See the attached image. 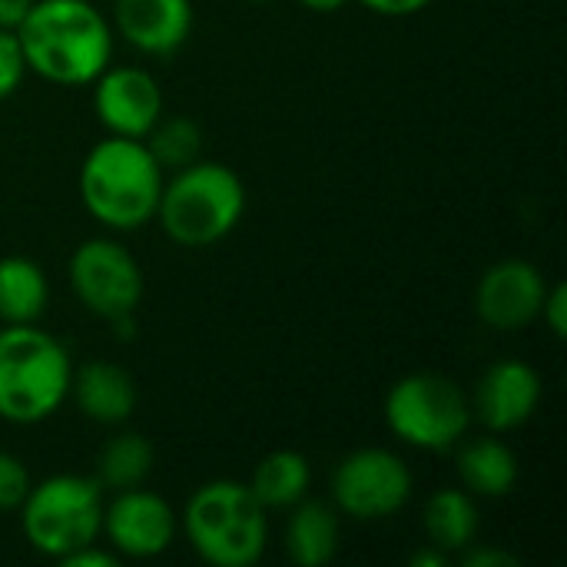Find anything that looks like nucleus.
Returning a JSON list of instances; mask_svg holds the SVG:
<instances>
[{"label": "nucleus", "instance_id": "obj_1", "mask_svg": "<svg viewBox=\"0 0 567 567\" xmlns=\"http://www.w3.org/2000/svg\"><path fill=\"white\" fill-rule=\"evenodd\" d=\"M17 40L27 73L56 86H90L113 63L116 30L90 0H33Z\"/></svg>", "mask_w": 567, "mask_h": 567}, {"label": "nucleus", "instance_id": "obj_2", "mask_svg": "<svg viewBox=\"0 0 567 567\" xmlns=\"http://www.w3.org/2000/svg\"><path fill=\"white\" fill-rule=\"evenodd\" d=\"M166 169L143 140L106 133L80 163L76 189L83 209L110 233H136L156 219Z\"/></svg>", "mask_w": 567, "mask_h": 567}, {"label": "nucleus", "instance_id": "obj_3", "mask_svg": "<svg viewBox=\"0 0 567 567\" xmlns=\"http://www.w3.org/2000/svg\"><path fill=\"white\" fill-rule=\"evenodd\" d=\"M179 532L206 565L252 567L269 548V512L246 482L213 478L189 495Z\"/></svg>", "mask_w": 567, "mask_h": 567}, {"label": "nucleus", "instance_id": "obj_4", "mask_svg": "<svg viewBox=\"0 0 567 567\" xmlns=\"http://www.w3.org/2000/svg\"><path fill=\"white\" fill-rule=\"evenodd\" d=\"M73 362L66 346L27 326L0 329V419L10 425H40L70 399Z\"/></svg>", "mask_w": 567, "mask_h": 567}, {"label": "nucleus", "instance_id": "obj_5", "mask_svg": "<svg viewBox=\"0 0 567 567\" xmlns=\"http://www.w3.org/2000/svg\"><path fill=\"white\" fill-rule=\"evenodd\" d=\"M246 213V186L236 169L196 159L166 173L156 223L183 249H206L223 243Z\"/></svg>", "mask_w": 567, "mask_h": 567}, {"label": "nucleus", "instance_id": "obj_6", "mask_svg": "<svg viewBox=\"0 0 567 567\" xmlns=\"http://www.w3.org/2000/svg\"><path fill=\"white\" fill-rule=\"evenodd\" d=\"M20 512L23 542L50 558L63 561L70 551L96 545L103 525V488L90 475H50L30 485Z\"/></svg>", "mask_w": 567, "mask_h": 567}, {"label": "nucleus", "instance_id": "obj_7", "mask_svg": "<svg viewBox=\"0 0 567 567\" xmlns=\"http://www.w3.org/2000/svg\"><path fill=\"white\" fill-rule=\"evenodd\" d=\"M389 432L415 452H452L472 425V399L442 372H409L385 395Z\"/></svg>", "mask_w": 567, "mask_h": 567}, {"label": "nucleus", "instance_id": "obj_8", "mask_svg": "<svg viewBox=\"0 0 567 567\" xmlns=\"http://www.w3.org/2000/svg\"><path fill=\"white\" fill-rule=\"evenodd\" d=\"M415 478L402 455L365 445L349 452L332 472V508L352 522L372 525L395 518L412 498Z\"/></svg>", "mask_w": 567, "mask_h": 567}, {"label": "nucleus", "instance_id": "obj_9", "mask_svg": "<svg viewBox=\"0 0 567 567\" xmlns=\"http://www.w3.org/2000/svg\"><path fill=\"white\" fill-rule=\"evenodd\" d=\"M70 289L76 302L96 319L116 322L136 316L146 279L136 256L113 236L83 239L70 256Z\"/></svg>", "mask_w": 567, "mask_h": 567}, {"label": "nucleus", "instance_id": "obj_10", "mask_svg": "<svg viewBox=\"0 0 567 567\" xmlns=\"http://www.w3.org/2000/svg\"><path fill=\"white\" fill-rule=\"evenodd\" d=\"M179 535V512L156 492L136 485L113 492L110 502H103V525L100 538L116 558L130 561H153L173 548Z\"/></svg>", "mask_w": 567, "mask_h": 567}, {"label": "nucleus", "instance_id": "obj_11", "mask_svg": "<svg viewBox=\"0 0 567 567\" xmlns=\"http://www.w3.org/2000/svg\"><path fill=\"white\" fill-rule=\"evenodd\" d=\"M93 113L113 136L146 140L163 116V90L156 76L133 63H110L93 83Z\"/></svg>", "mask_w": 567, "mask_h": 567}, {"label": "nucleus", "instance_id": "obj_12", "mask_svg": "<svg viewBox=\"0 0 567 567\" xmlns=\"http://www.w3.org/2000/svg\"><path fill=\"white\" fill-rule=\"evenodd\" d=\"M548 292L545 272L528 259H502L488 266L475 286V316L495 332H522L538 322Z\"/></svg>", "mask_w": 567, "mask_h": 567}, {"label": "nucleus", "instance_id": "obj_13", "mask_svg": "<svg viewBox=\"0 0 567 567\" xmlns=\"http://www.w3.org/2000/svg\"><path fill=\"white\" fill-rule=\"evenodd\" d=\"M545 385L535 365L522 359H502L488 365L472 395V419H478L488 432L505 435L522 429L542 405Z\"/></svg>", "mask_w": 567, "mask_h": 567}, {"label": "nucleus", "instance_id": "obj_14", "mask_svg": "<svg viewBox=\"0 0 567 567\" xmlns=\"http://www.w3.org/2000/svg\"><path fill=\"white\" fill-rule=\"evenodd\" d=\"M113 30L146 56H173L193 33L189 0H116Z\"/></svg>", "mask_w": 567, "mask_h": 567}, {"label": "nucleus", "instance_id": "obj_15", "mask_svg": "<svg viewBox=\"0 0 567 567\" xmlns=\"http://www.w3.org/2000/svg\"><path fill=\"white\" fill-rule=\"evenodd\" d=\"M70 399L76 402L80 415L96 422V425H123L140 402L133 375L106 359L83 362L73 369L70 379Z\"/></svg>", "mask_w": 567, "mask_h": 567}, {"label": "nucleus", "instance_id": "obj_16", "mask_svg": "<svg viewBox=\"0 0 567 567\" xmlns=\"http://www.w3.org/2000/svg\"><path fill=\"white\" fill-rule=\"evenodd\" d=\"M455 472L462 488L475 498H508L518 485V455L495 432L478 439H462L455 445Z\"/></svg>", "mask_w": 567, "mask_h": 567}, {"label": "nucleus", "instance_id": "obj_17", "mask_svg": "<svg viewBox=\"0 0 567 567\" xmlns=\"http://www.w3.org/2000/svg\"><path fill=\"white\" fill-rule=\"evenodd\" d=\"M339 512L326 502L302 498L289 508L282 548L286 558L296 567H322L329 565L339 551Z\"/></svg>", "mask_w": 567, "mask_h": 567}, {"label": "nucleus", "instance_id": "obj_18", "mask_svg": "<svg viewBox=\"0 0 567 567\" xmlns=\"http://www.w3.org/2000/svg\"><path fill=\"white\" fill-rule=\"evenodd\" d=\"M478 528H482V515H478L475 495H468L465 488H442L425 502V512H422L425 545L445 551L449 558L475 545Z\"/></svg>", "mask_w": 567, "mask_h": 567}, {"label": "nucleus", "instance_id": "obj_19", "mask_svg": "<svg viewBox=\"0 0 567 567\" xmlns=\"http://www.w3.org/2000/svg\"><path fill=\"white\" fill-rule=\"evenodd\" d=\"M246 485L252 488V495L262 502L266 512H289L296 502H302L309 495L312 468L302 452L276 449L256 462Z\"/></svg>", "mask_w": 567, "mask_h": 567}, {"label": "nucleus", "instance_id": "obj_20", "mask_svg": "<svg viewBox=\"0 0 567 567\" xmlns=\"http://www.w3.org/2000/svg\"><path fill=\"white\" fill-rule=\"evenodd\" d=\"M47 306H50L47 272L27 256H3L0 259V322L3 326L40 322Z\"/></svg>", "mask_w": 567, "mask_h": 567}, {"label": "nucleus", "instance_id": "obj_21", "mask_svg": "<svg viewBox=\"0 0 567 567\" xmlns=\"http://www.w3.org/2000/svg\"><path fill=\"white\" fill-rule=\"evenodd\" d=\"M156 455L153 445L136 435V432H120L113 439H106V445L96 455V482L103 492H123V488H136L146 485V478L153 475Z\"/></svg>", "mask_w": 567, "mask_h": 567}, {"label": "nucleus", "instance_id": "obj_22", "mask_svg": "<svg viewBox=\"0 0 567 567\" xmlns=\"http://www.w3.org/2000/svg\"><path fill=\"white\" fill-rule=\"evenodd\" d=\"M150 146V153L156 156V163L173 173V169H183L189 163L199 159V150H203V130L196 126V120L183 116V113H173V116H159L156 126L146 133L143 140Z\"/></svg>", "mask_w": 567, "mask_h": 567}, {"label": "nucleus", "instance_id": "obj_23", "mask_svg": "<svg viewBox=\"0 0 567 567\" xmlns=\"http://www.w3.org/2000/svg\"><path fill=\"white\" fill-rule=\"evenodd\" d=\"M30 485H33V478H30V468L23 465V458L0 449V515L17 512L23 505Z\"/></svg>", "mask_w": 567, "mask_h": 567}, {"label": "nucleus", "instance_id": "obj_24", "mask_svg": "<svg viewBox=\"0 0 567 567\" xmlns=\"http://www.w3.org/2000/svg\"><path fill=\"white\" fill-rule=\"evenodd\" d=\"M27 76V60L17 30H0V100H10Z\"/></svg>", "mask_w": 567, "mask_h": 567}, {"label": "nucleus", "instance_id": "obj_25", "mask_svg": "<svg viewBox=\"0 0 567 567\" xmlns=\"http://www.w3.org/2000/svg\"><path fill=\"white\" fill-rule=\"evenodd\" d=\"M538 319L551 329L555 339H565L567 336V286L565 282H548V292H545V302H542V312Z\"/></svg>", "mask_w": 567, "mask_h": 567}, {"label": "nucleus", "instance_id": "obj_26", "mask_svg": "<svg viewBox=\"0 0 567 567\" xmlns=\"http://www.w3.org/2000/svg\"><path fill=\"white\" fill-rule=\"evenodd\" d=\"M462 565L465 567H518V558L512 551H502V548H485V545H468L462 555Z\"/></svg>", "mask_w": 567, "mask_h": 567}, {"label": "nucleus", "instance_id": "obj_27", "mask_svg": "<svg viewBox=\"0 0 567 567\" xmlns=\"http://www.w3.org/2000/svg\"><path fill=\"white\" fill-rule=\"evenodd\" d=\"M60 565L66 567H116L120 565V558L110 551V548H100V542L96 545H86V548H76V551H70Z\"/></svg>", "mask_w": 567, "mask_h": 567}, {"label": "nucleus", "instance_id": "obj_28", "mask_svg": "<svg viewBox=\"0 0 567 567\" xmlns=\"http://www.w3.org/2000/svg\"><path fill=\"white\" fill-rule=\"evenodd\" d=\"M365 10L379 13V17H415L422 13L432 0H359Z\"/></svg>", "mask_w": 567, "mask_h": 567}, {"label": "nucleus", "instance_id": "obj_29", "mask_svg": "<svg viewBox=\"0 0 567 567\" xmlns=\"http://www.w3.org/2000/svg\"><path fill=\"white\" fill-rule=\"evenodd\" d=\"M33 0H0V30H17Z\"/></svg>", "mask_w": 567, "mask_h": 567}, {"label": "nucleus", "instance_id": "obj_30", "mask_svg": "<svg viewBox=\"0 0 567 567\" xmlns=\"http://www.w3.org/2000/svg\"><path fill=\"white\" fill-rule=\"evenodd\" d=\"M409 565L412 567H445L449 565V555H445V551H439V548H432V545H425V548H419V551L409 558Z\"/></svg>", "mask_w": 567, "mask_h": 567}, {"label": "nucleus", "instance_id": "obj_31", "mask_svg": "<svg viewBox=\"0 0 567 567\" xmlns=\"http://www.w3.org/2000/svg\"><path fill=\"white\" fill-rule=\"evenodd\" d=\"M306 10H312V13H336V10H342L349 0H299Z\"/></svg>", "mask_w": 567, "mask_h": 567}]
</instances>
